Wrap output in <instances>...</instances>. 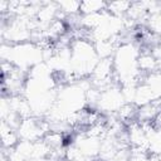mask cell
I'll use <instances>...</instances> for the list:
<instances>
[{
  "mask_svg": "<svg viewBox=\"0 0 161 161\" xmlns=\"http://www.w3.org/2000/svg\"><path fill=\"white\" fill-rule=\"evenodd\" d=\"M146 23H147L150 33L161 36V4L158 6V9H156L155 11H152L148 15Z\"/></svg>",
  "mask_w": 161,
  "mask_h": 161,
  "instance_id": "cell-7",
  "label": "cell"
},
{
  "mask_svg": "<svg viewBox=\"0 0 161 161\" xmlns=\"http://www.w3.org/2000/svg\"><path fill=\"white\" fill-rule=\"evenodd\" d=\"M146 150L150 155L161 156V127L151 126L147 138Z\"/></svg>",
  "mask_w": 161,
  "mask_h": 161,
  "instance_id": "cell-5",
  "label": "cell"
},
{
  "mask_svg": "<svg viewBox=\"0 0 161 161\" xmlns=\"http://www.w3.org/2000/svg\"><path fill=\"white\" fill-rule=\"evenodd\" d=\"M127 161H150V153L143 148H131Z\"/></svg>",
  "mask_w": 161,
  "mask_h": 161,
  "instance_id": "cell-8",
  "label": "cell"
},
{
  "mask_svg": "<svg viewBox=\"0 0 161 161\" xmlns=\"http://www.w3.org/2000/svg\"><path fill=\"white\" fill-rule=\"evenodd\" d=\"M141 55L140 48L131 42L119 43L112 55L114 80H118L122 87L135 86L142 78L138 59Z\"/></svg>",
  "mask_w": 161,
  "mask_h": 161,
  "instance_id": "cell-1",
  "label": "cell"
},
{
  "mask_svg": "<svg viewBox=\"0 0 161 161\" xmlns=\"http://www.w3.org/2000/svg\"><path fill=\"white\" fill-rule=\"evenodd\" d=\"M70 52V72L69 77L73 75L74 80L83 79L91 75L94 67L99 62V57L96 52L93 42L87 38L75 39L69 44Z\"/></svg>",
  "mask_w": 161,
  "mask_h": 161,
  "instance_id": "cell-3",
  "label": "cell"
},
{
  "mask_svg": "<svg viewBox=\"0 0 161 161\" xmlns=\"http://www.w3.org/2000/svg\"><path fill=\"white\" fill-rule=\"evenodd\" d=\"M48 132L47 123L34 116L23 118L16 128V133L21 141H40Z\"/></svg>",
  "mask_w": 161,
  "mask_h": 161,
  "instance_id": "cell-4",
  "label": "cell"
},
{
  "mask_svg": "<svg viewBox=\"0 0 161 161\" xmlns=\"http://www.w3.org/2000/svg\"><path fill=\"white\" fill-rule=\"evenodd\" d=\"M1 53L3 62H8L24 72H29L38 64L43 63V59L45 58L43 48L34 40L19 44L4 43Z\"/></svg>",
  "mask_w": 161,
  "mask_h": 161,
  "instance_id": "cell-2",
  "label": "cell"
},
{
  "mask_svg": "<svg viewBox=\"0 0 161 161\" xmlns=\"http://www.w3.org/2000/svg\"><path fill=\"white\" fill-rule=\"evenodd\" d=\"M107 10V3L103 1H83L80 3V15H92Z\"/></svg>",
  "mask_w": 161,
  "mask_h": 161,
  "instance_id": "cell-6",
  "label": "cell"
}]
</instances>
